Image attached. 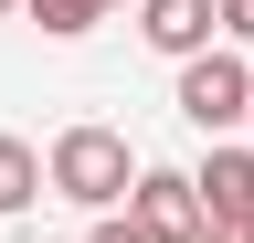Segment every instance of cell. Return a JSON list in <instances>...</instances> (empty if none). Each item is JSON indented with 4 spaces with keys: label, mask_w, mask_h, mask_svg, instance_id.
Listing matches in <instances>:
<instances>
[{
    "label": "cell",
    "mask_w": 254,
    "mask_h": 243,
    "mask_svg": "<svg viewBox=\"0 0 254 243\" xmlns=\"http://www.w3.org/2000/svg\"><path fill=\"white\" fill-rule=\"evenodd\" d=\"M212 21H222V43H233V53L254 43V0H212Z\"/></svg>",
    "instance_id": "obj_8"
},
{
    "label": "cell",
    "mask_w": 254,
    "mask_h": 243,
    "mask_svg": "<svg viewBox=\"0 0 254 243\" xmlns=\"http://www.w3.org/2000/svg\"><path fill=\"white\" fill-rule=\"evenodd\" d=\"M21 11H32V21H43V32H53V43H85V32H95V21H106V0H21Z\"/></svg>",
    "instance_id": "obj_7"
},
{
    "label": "cell",
    "mask_w": 254,
    "mask_h": 243,
    "mask_svg": "<svg viewBox=\"0 0 254 243\" xmlns=\"http://www.w3.org/2000/svg\"><path fill=\"white\" fill-rule=\"evenodd\" d=\"M138 169H148V159H138L117 127H95V116H85V127H64V138L43 148V180H53L64 201H85V211H127Z\"/></svg>",
    "instance_id": "obj_1"
},
{
    "label": "cell",
    "mask_w": 254,
    "mask_h": 243,
    "mask_svg": "<svg viewBox=\"0 0 254 243\" xmlns=\"http://www.w3.org/2000/svg\"><path fill=\"white\" fill-rule=\"evenodd\" d=\"M244 127H254V116H244Z\"/></svg>",
    "instance_id": "obj_13"
},
{
    "label": "cell",
    "mask_w": 254,
    "mask_h": 243,
    "mask_svg": "<svg viewBox=\"0 0 254 243\" xmlns=\"http://www.w3.org/2000/svg\"><path fill=\"white\" fill-rule=\"evenodd\" d=\"M85 243H138V222H127V211H95V233Z\"/></svg>",
    "instance_id": "obj_9"
},
{
    "label": "cell",
    "mask_w": 254,
    "mask_h": 243,
    "mask_svg": "<svg viewBox=\"0 0 254 243\" xmlns=\"http://www.w3.org/2000/svg\"><path fill=\"white\" fill-rule=\"evenodd\" d=\"M106 11H127V0H106Z\"/></svg>",
    "instance_id": "obj_12"
},
{
    "label": "cell",
    "mask_w": 254,
    "mask_h": 243,
    "mask_svg": "<svg viewBox=\"0 0 254 243\" xmlns=\"http://www.w3.org/2000/svg\"><path fill=\"white\" fill-rule=\"evenodd\" d=\"M190 191H201V222H254V148L212 138V159L190 169Z\"/></svg>",
    "instance_id": "obj_4"
},
{
    "label": "cell",
    "mask_w": 254,
    "mask_h": 243,
    "mask_svg": "<svg viewBox=\"0 0 254 243\" xmlns=\"http://www.w3.org/2000/svg\"><path fill=\"white\" fill-rule=\"evenodd\" d=\"M180 116H190L201 138H233L244 116H254V64H244L233 43H212V53L180 64Z\"/></svg>",
    "instance_id": "obj_2"
},
{
    "label": "cell",
    "mask_w": 254,
    "mask_h": 243,
    "mask_svg": "<svg viewBox=\"0 0 254 243\" xmlns=\"http://www.w3.org/2000/svg\"><path fill=\"white\" fill-rule=\"evenodd\" d=\"M201 243H254V222H201Z\"/></svg>",
    "instance_id": "obj_10"
},
{
    "label": "cell",
    "mask_w": 254,
    "mask_h": 243,
    "mask_svg": "<svg viewBox=\"0 0 254 243\" xmlns=\"http://www.w3.org/2000/svg\"><path fill=\"white\" fill-rule=\"evenodd\" d=\"M127 222H138V243H201V191H190V169H138Z\"/></svg>",
    "instance_id": "obj_3"
},
{
    "label": "cell",
    "mask_w": 254,
    "mask_h": 243,
    "mask_svg": "<svg viewBox=\"0 0 254 243\" xmlns=\"http://www.w3.org/2000/svg\"><path fill=\"white\" fill-rule=\"evenodd\" d=\"M43 191H53V180H43V148L0 127V222H21V211L43 201Z\"/></svg>",
    "instance_id": "obj_6"
},
{
    "label": "cell",
    "mask_w": 254,
    "mask_h": 243,
    "mask_svg": "<svg viewBox=\"0 0 254 243\" xmlns=\"http://www.w3.org/2000/svg\"><path fill=\"white\" fill-rule=\"evenodd\" d=\"M138 32H148V53H170V64H190V53H212V0H138Z\"/></svg>",
    "instance_id": "obj_5"
},
{
    "label": "cell",
    "mask_w": 254,
    "mask_h": 243,
    "mask_svg": "<svg viewBox=\"0 0 254 243\" xmlns=\"http://www.w3.org/2000/svg\"><path fill=\"white\" fill-rule=\"evenodd\" d=\"M11 11H21V0H0V21H11Z\"/></svg>",
    "instance_id": "obj_11"
}]
</instances>
